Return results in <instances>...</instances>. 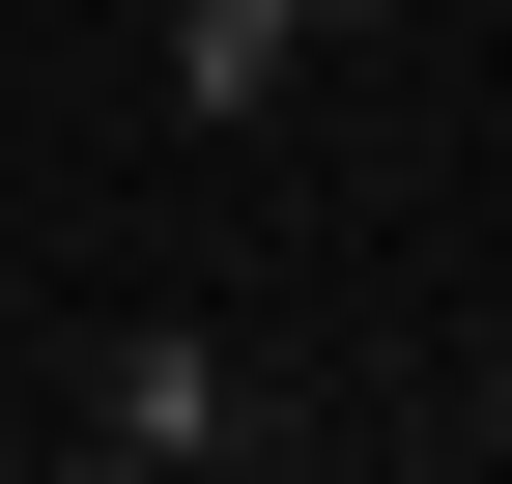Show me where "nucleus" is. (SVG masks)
Here are the masks:
<instances>
[{"label":"nucleus","mask_w":512,"mask_h":484,"mask_svg":"<svg viewBox=\"0 0 512 484\" xmlns=\"http://www.w3.org/2000/svg\"><path fill=\"white\" fill-rule=\"evenodd\" d=\"M200 428H228V342L143 314V342H114V456H200Z\"/></svg>","instance_id":"f257e3e1"},{"label":"nucleus","mask_w":512,"mask_h":484,"mask_svg":"<svg viewBox=\"0 0 512 484\" xmlns=\"http://www.w3.org/2000/svg\"><path fill=\"white\" fill-rule=\"evenodd\" d=\"M285 86V0H171V114H256Z\"/></svg>","instance_id":"f03ea898"},{"label":"nucleus","mask_w":512,"mask_h":484,"mask_svg":"<svg viewBox=\"0 0 512 484\" xmlns=\"http://www.w3.org/2000/svg\"><path fill=\"white\" fill-rule=\"evenodd\" d=\"M285 29H370V0H285Z\"/></svg>","instance_id":"20e7f679"},{"label":"nucleus","mask_w":512,"mask_h":484,"mask_svg":"<svg viewBox=\"0 0 512 484\" xmlns=\"http://www.w3.org/2000/svg\"><path fill=\"white\" fill-rule=\"evenodd\" d=\"M57 484H171V456H57Z\"/></svg>","instance_id":"7ed1b4c3"}]
</instances>
